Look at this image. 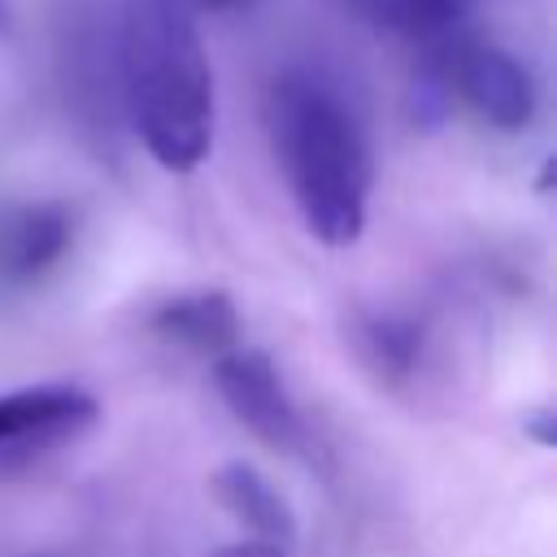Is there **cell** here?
I'll use <instances>...</instances> for the list:
<instances>
[{
    "label": "cell",
    "instance_id": "3957f363",
    "mask_svg": "<svg viewBox=\"0 0 557 557\" xmlns=\"http://www.w3.org/2000/svg\"><path fill=\"white\" fill-rule=\"evenodd\" d=\"M422 70H431L444 83L448 100L461 96L496 131H522L535 117L540 91H535L527 61H518L509 48L492 39L457 30L426 48Z\"/></svg>",
    "mask_w": 557,
    "mask_h": 557
},
{
    "label": "cell",
    "instance_id": "7c38bea8",
    "mask_svg": "<svg viewBox=\"0 0 557 557\" xmlns=\"http://www.w3.org/2000/svg\"><path fill=\"white\" fill-rule=\"evenodd\" d=\"M0 30H9V4L0 0Z\"/></svg>",
    "mask_w": 557,
    "mask_h": 557
},
{
    "label": "cell",
    "instance_id": "9c48e42d",
    "mask_svg": "<svg viewBox=\"0 0 557 557\" xmlns=\"http://www.w3.org/2000/svg\"><path fill=\"white\" fill-rule=\"evenodd\" d=\"M344 4L366 26L431 48V44H440V39L461 30V22L470 17L474 0H344Z\"/></svg>",
    "mask_w": 557,
    "mask_h": 557
},
{
    "label": "cell",
    "instance_id": "5b68a950",
    "mask_svg": "<svg viewBox=\"0 0 557 557\" xmlns=\"http://www.w3.org/2000/svg\"><path fill=\"white\" fill-rule=\"evenodd\" d=\"M96 422V396L74 383H39L0 396V457H30Z\"/></svg>",
    "mask_w": 557,
    "mask_h": 557
},
{
    "label": "cell",
    "instance_id": "8fae6325",
    "mask_svg": "<svg viewBox=\"0 0 557 557\" xmlns=\"http://www.w3.org/2000/svg\"><path fill=\"white\" fill-rule=\"evenodd\" d=\"M209 557H287V548L265 544V540H239V544H226V548H218Z\"/></svg>",
    "mask_w": 557,
    "mask_h": 557
},
{
    "label": "cell",
    "instance_id": "7a4b0ae2",
    "mask_svg": "<svg viewBox=\"0 0 557 557\" xmlns=\"http://www.w3.org/2000/svg\"><path fill=\"white\" fill-rule=\"evenodd\" d=\"M113 74L126 117L148 157L191 174L213 148V70L183 0H126L117 17Z\"/></svg>",
    "mask_w": 557,
    "mask_h": 557
},
{
    "label": "cell",
    "instance_id": "30bf717a",
    "mask_svg": "<svg viewBox=\"0 0 557 557\" xmlns=\"http://www.w3.org/2000/svg\"><path fill=\"white\" fill-rule=\"evenodd\" d=\"M352 335H357L361 357L379 374H387V379L409 374L418 366V357H422V326L413 318H405V313H392V309H366V313H357Z\"/></svg>",
    "mask_w": 557,
    "mask_h": 557
},
{
    "label": "cell",
    "instance_id": "8992f818",
    "mask_svg": "<svg viewBox=\"0 0 557 557\" xmlns=\"http://www.w3.org/2000/svg\"><path fill=\"white\" fill-rule=\"evenodd\" d=\"M74 239V213L57 200L13 205L0 213V278L30 283L52 270Z\"/></svg>",
    "mask_w": 557,
    "mask_h": 557
},
{
    "label": "cell",
    "instance_id": "4fadbf2b",
    "mask_svg": "<svg viewBox=\"0 0 557 557\" xmlns=\"http://www.w3.org/2000/svg\"><path fill=\"white\" fill-rule=\"evenodd\" d=\"M213 4H222V0H213Z\"/></svg>",
    "mask_w": 557,
    "mask_h": 557
},
{
    "label": "cell",
    "instance_id": "277c9868",
    "mask_svg": "<svg viewBox=\"0 0 557 557\" xmlns=\"http://www.w3.org/2000/svg\"><path fill=\"white\" fill-rule=\"evenodd\" d=\"M213 387L226 400V409L270 448L296 453L305 448V418L278 374V366L270 361V352L261 348H231L222 357H213Z\"/></svg>",
    "mask_w": 557,
    "mask_h": 557
},
{
    "label": "cell",
    "instance_id": "6da1fadb",
    "mask_svg": "<svg viewBox=\"0 0 557 557\" xmlns=\"http://www.w3.org/2000/svg\"><path fill=\"white\" fill-rule=\"evenodd\" d=\"M265 135L300 222L326 248H348L366 231L374 161L344 87L309 65H287L261 100Z\"/></svg>",
    "mask_w": 557,
    "mask_h": 557
},
{
    "label": "cell",
    "instance_id": "ba28073f",
    "mask_svg": "<svg viewBox=\"0 0 557 557\" xmlns=\"http://www.w3.org/2000/svg\"><path fill=\"white\" fill-rule=\"evenodd\" d=\"M213 496L252 531V540H265V544H278V548H287L296 540V518H292L287 500L252 466H239V461L222 466L213 474Z\"/></svg>",
    "mask_w": 557,
    "mask_h": 557
},
{
    "label": "cell",
    "instance_id": "52a82bcc",
    "mask_svg": "<svg viewBox=\"0 0 557 557\" xmlns=\"http://www.w3.org/2000/svg\"><path fill=\"white\" fill-rule=\"evenodd\" d=\"M148 326L187 352L222 357L239 339V309L226 292H183V296L161 300L148 313Z\"/></svg>",
    "mask_w": 557,
    "mask_h": 557
}]
</instances>
